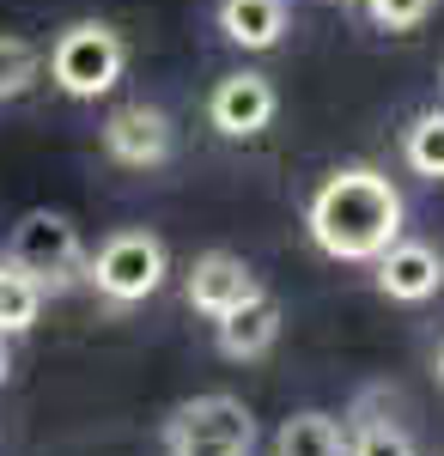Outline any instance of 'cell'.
Segmentation results:
<instances>
[{"label": "cell", "mask_w": 444, "mask_h": 456, "mask_svg": "<svg viewBox=\"0 0 444 456\" xmlns=\"http://www.w3.org/2000/svg\"><path fill=\"white\" fill-rule=\"evenodd\" d=\"M43 298H49V292H43L25 268L0 262V335H6V341H12V335H25V329H37Z\"/></svg>", "instance_id": "cell-13"}, {"label": "cell", "mask_w": 444, "mask_h": 456, "mask_svg": "<svg viewBox=\"0 0 444 456\" xmlns=\"http://www.w3.org/2000/svg\"><path fill=\"white\" fill-rule=\"evenodd\" d=\"M165 274H171V249H165L159 232H140V225L110 232V238L86 256V268H79V281L92 286L103 305H116V311L146 305V298L165 286Z\"/></svg>", "instance_id": "cell-2"}, {"label": "cell", "mask_w": 444, "mask_h": 456, "mask_svg": "<svg viewBox=\"0 0 444 456\" xmlns=\"http://www.w3.org/2000/svg\"><path fill=\"white\" fill-rule=\"evenodd\" d=\"M402 189L377 165H341L329 171L305 201V232L329 262H377L402 238Z\"/></svg>", "instance_id": "cell-1"}, {"label": "cell", "mask_w": 444, "mask_h": 456, "mask_svg": "<svg viewBox=\"0 0 444 456\" xmlns=\"http://www.w3.org/2000/svg\"><path fill=\"white\" fill-rule=\"evenodd\" d=\"M347 456H420L414 432L390 414H359L347 426Z\"/></svg>", "instance_id": "cell-15"}, {"label": "cell", "mask_w": 444, "mask_h": 456, "mask_svg": "<svg viewBox=\"0 0 444 456\" xmlns=\"http://www.w3.org/2000/svg\"><path fill=\"white\" fill-rule=\"evenodd\" d=\"M372 268H377L372 274L377 292H383L390 305H426V298L444 292V256L432 244H420V238H396Z\"/></svg>", "instance_id": "cell-9"}, {"label": "cell", "mask_w": 444, "mask_h": 456, "mask_svg": "<svg viewBox=\"0 0 444 456\" xmlns=\"http://www.w3.org/2000/svg\"><path fill=\"white\" fill-rule=\"evenodd\" d=\"M6 378H12V353H6V335H0V389H6Z\"/></svg>", "instance_id": "cell-18"}, {"label": "cell", "mask_w": 444, "mask_h": 456, "mask_svg": "<svg viewBox=\"0 0 444 456\" xmlns=\"http://www.w3.org/2000/svg\"><path fill=\"white\" fill-rule=\"evenodd\" d=\"M341 6H347V0H341Z\"/></svg>", "instance_id": "cell-21"}, {"label": "cell", "mask_w": 444, "mask_h": 456, "mask_svg": "<svg viewBox=\"0 0 444 456\" xmlns=\"http://www.w3.org/2000/svg\"><path fill=\"white\" fill-rule=\"evenodd\" d=\"M366 19L383 37H408L432 19V0H366Z\"/></svg>", "instance_id": "cell-17"}, {"label": "cell", "mask_w": 444, "mask_h": 456, "mask_svg": "<svg viewBox=\"0 0 444 456\" xmlns=\"http://www.w3.org/2000/svg\"><path fill=\"white\" fill-rule=\"evenodd\" d=\"M274 456H347V420L323 414V408H305V414L280 420Z\"/></svg>", "instance_id": "cell-12"}, {"label": "cell", "mask_w": 444, "mask_h": 456, "mask_svg": "<svg viewBox=\"0 0 444 456\" xmlns=\"http://www.w3.org/2000/svg\"><path fill=\"white\" fill-rule=\"evenodd\" d=\"M274 116H280V92H274L268 73H226L213 92H207V122H213V134H226V141H256L262 128H274Z\"/></svg>", "instance_id": "cell-7"}, {"label": "cell", "mask_w": 444, "mask_h": 456, "mask_svg": "<svg viewBox=\"0 0 444 456\" xmlns=\"http://www.w3.org/2000/svg\"><path fill=\"white\" fill-rule=\"evenodd\" d=\"M183 292H189L195 316L219 322V316L238 311V305H250V298L262 292V281H256V268H250L243 256H232V249H201V256L189 262V281H183Z\"/></svg>", "instance_id": "cell-8"}, {"label": "cell", "mask_w": 444, "mask_h": 456, "mask_svg": "<svg viewBox=\"0 0 444 456\" xmlns=\"http://www.w3.org/2000/svg\"><path fill=\"white\" fill-rule=\"evenodd\" d=\"M165 456H250L256 451V414L243 395L207 389L165 414Z\"/></svg>", "instance_id": "cell-3"}, {"label": "cell", "mask_w": 444, "mask_h": 456, "mask_svg": "<svg viewBox=\"0 0 444 456\" xmlns=\"http://www.w3.org/2000/svg\"><path fill=\"white\" fill-rule=\"evenodd\" d=\"M103 152L122 171H159L177 152V122L159 104H122L103 116Z\"/></svg>", "instance_id": "cell-6"}, {"label": "cell", "mask_w": 444, "mask_h": 456, "mask_svg": "<svg viewBox=\"0 0 444 456\" xmlns=\"http://www.w3.org/2000/svg\"><path fill=\"white\" fill-rule=\"evenodd\" d=\"M6 262L25 268L43 292H68V286L79 281V268H86L79 225H73L68 213H55V208H31L19 225H12V238H6Z\"/></svg>", "instance_id": "cell-5"}, {"label": "cell", "mask_w": 444, "mask_h": 456, "mask_svg": "<svg viewBox=\"0 0 444 456\" xmlns=\"http://www.w3.org/2000/svg\"><path fill=\"white\" fill-rule=\"evenodd\" d=\"M122 68H128V43H122L116 25H103V19H73L68 31L49 43V79L68 98H79V104L116 92Z\"/></svg>", "instance_id": "cell-4"}, {"label": "cell", "mask_w": 444, "mask_h": 456, "mask_svg": "<svg viewBox=\"0 0 444 456\" xmlns=\"http://www.w3.org/2000/svg\"><path fill=\"white\" fill-rule=\"evenodd\" d=\"M37 73H43V49L19 31H0V110L19 104L37 86Z\"/></svg>", "instance_id": "cell-16"}, {"label": "cell", "mask_w": 444, "mask_h": 456, "mask_svg": "<svg viewBox=\"0 0 444 456\" xmlns=\"http://www.w3.org/2000/svg\"><path fill=\"white\" fill-rule=\"evenodd\" d=\"M432 371H439V384H444V341H439V359H432Z\"/></svg>", "instance_id": "cell-19"}, {"label": "cell", "mask_w": 444, "mask_h": 456, "mask_svg": "<svg viewBox=\"0 0 444 456\" xmlns=\"http://www.w3.org/2000/svg\"><path fill=\"white\" fill-rule=\"evenodd\" d=\"M219 31L250 55H268L286 37V0H219Z\"/></svg>", "instance_id": "cell-11"}, {"label": "cell", "mask_w": 444, "mask_h": 456, "mask_svg": "<svg viewBox=\"0 0 444 456\" xmlns=\"http://www.w3.org/2000/svg\"><path fill=\"white\" fill-rule=\"evenodd\" d=\"M402 159L414 176L444 183V110H420L408 128H402Z\"/></svg>", "instance_id": "cell-14"}, {"label": "cell", "mask_w": 444, "mask_h": 456, "mask_svg": "<svg viewBox=\"0 0 444 456\" xmlns=\"http://www.w3.org/2000/svg\"><path fill=\"white\" fill-rule=\"evenodd\" d=\"M213 341H219V359H232V365L262 359V353L280 341V298L256 292L250 305H238L232 316H219V322H213Z\"/></svg>", "instance_id": "cell-10"}, {"label": "cell", "mask_w": 444, "mask_h": 456, "mask_svg": "<svg viewBox=\"0 0 444 456\" xmlns=\"http://www.w3.org/2000/svg\"><path fill=\"white\" fill-rule=\"evenodd\" d=\"M439 98H444V61H439Z\"/></svg>", "instance_id": "cell-20"}]
</instances>
